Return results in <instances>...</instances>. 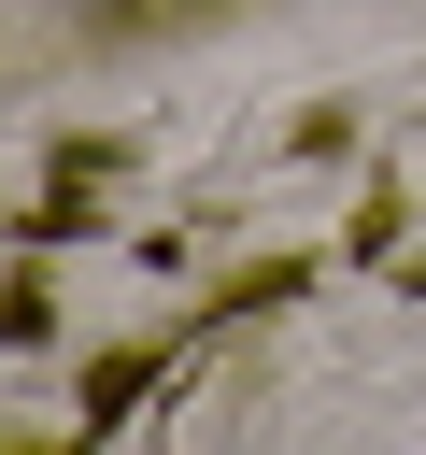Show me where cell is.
<instances>
[{
    "mask_svg": "<svg viewBox=\"0 0 426 455\" xmlns=\"http://www.w3.org/2000/svg\"><path fill=\"white\" fill-rule=\"evenodd\" d=\"M142 384H156V355H99V370H85V412H128Z\"/></svg>",
    "mask_w": 426,
    "mask_h": 455,
    "instance_id": "obj_1",
    "label": "cell"
},
{
    "mask_svg": "<svg viewBox=\"0 0 426 455\" xmlns=\"http://www.w3.org/2000/svg\"><path fill=\"white\" fill-rule=\"evenodd\" d=\"M0 341H57V313H43V284H14V299H0Z\"/></svg>",
    "mask_w": 426,
    "mask_h": 455,
    "instance_id": "obj_2",
    "label": "cell"
}]
</instances>
